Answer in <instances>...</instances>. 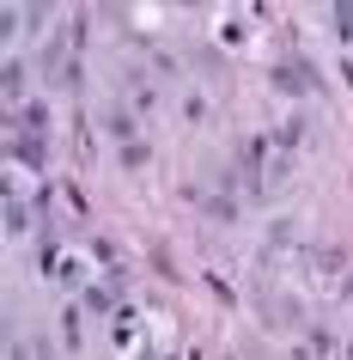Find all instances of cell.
<instances>
[{
  "mask_svg": "<svg viewBox=\"0 0 353 360\" xmlns=\"http://www.w3.org/2000/svg\"><path fill=\"white\" fill-rule=\"evenodd\" d=\"M19 159L25 165H43V141H19Z\"/></svg>",
  "mask_w": 353,
  "mask_h": 360,
  "instance_id": "cell-1",
  "label": "cell"
}]
</instances>
